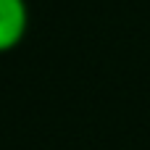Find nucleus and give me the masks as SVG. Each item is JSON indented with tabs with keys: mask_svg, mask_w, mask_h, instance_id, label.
I'll return each instance as SVG.
<instances>
[{
	"mask_svg": "<svg viewBox=\"0 0 150 150\" xmlns=\"http://www.w3.org/2000/svg\"><path fill=\"white\" fill-rule=\"evenodd\" d=\"M29 26L26 0H0V53L21 45Z\"/></svg>",
	"mask_w": 150,
	"mask_h": 150,
	"instance_id": "nucleus-1",
	"label": "nucleus"
}]
</instances>
